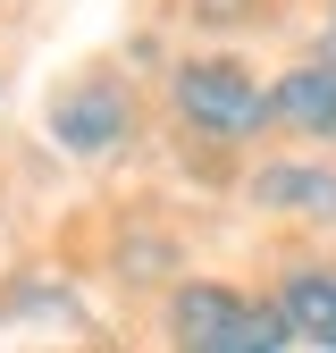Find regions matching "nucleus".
<instances>
[{
  "mask_svg": "<svg viewBox=\"0 0 336 353\" xmlns=\"http://www.w3.org/2000/svg\"><path fill=\"white\" fill-rule=\"evenodd\" d=\"M168 110L193 143H252L269 126V84L252 76L244 51H193L168 76Z\"/></svg>",
  "mask_w": 336,
  "mask_h": 353,
  "instance_id": "f257e3e1",
  "label": "nucleus"
},
{
  "mask_svg": "<svg viewBox=\"0 0 336 353\" xmlns=\"http://www.w3.org/2000/svg\"><path fill=\"white\" fill-rule=\"evenodd\" d=\"M168 345H185V353H286L294 328L277 303L261 294H235L219 278H185L177 294H168V312H160Z\"/></svg>",
  "mask_w": 336,
  "mask_h": 353,
  "instance_id": "f03ea898",
  "label": "nucleus"
},
{
  "mask_svg": "<svg viewBox=\"0 0 336 353\" xmlns=\"http://www.w3.org/2000/svg\"><path fill=\"white\" fill-rule=\"evenodd\" d=\"M135 126H143V110H135V93H126V76H109V68L76 76L51 101V143L67 160H109V152L135 143Z\"/></svg>",
  "mask_w": 336,
  "mask_h": 353,
  "instance_id": "7ed1b4c3",
  "label": "nucleus"
},
{
  "mask_svg": "<svg viewBox=\"0 0 336 353\" xmlns=\"http://www.w3.org/2000/svg\"><path fill=\"white\" fill-rule=\"evenodd\" d=\"M244 194L261 210H277V219H319V228H336V168H319V160H269V168H252Z\"/></svg>",
  "mask_w": 336,
  "mask_h": 353,
  "instance_id": "20e7f679",
  "label": "nucleus"
},
{
  "mask_svg": "<svg viewBox=\"0 0 336 353\" xmlns=\"http://www.w3.org/2000/svg\"><path fill=\"white\" fill-rule=\"evenodd\" d=\"M269 126L311 135V143H336V68H328V59L286 68V76L269 84Z\"/></svg>",
  "mask_w": 336,
  "mask_h": 353,
  "instance_id": "39448f33",
  "label": "nucleus"
},
{
  "mask_svg": "<svg viewBox=\"0 0 336 353\" xmlns=\"http://www.w3.org/2000/svg\"><path fill=\"white\" fill-rule=\"evenodd\" d=\"M269 303L286 312L294 345H319V353H336V261H303V270H286Z\"/></svg>",
  "mask_w": 336,
  "mask_h": 353,
  "instance_id": "423d86ee",
  "label": "nucleus"
},
{
  "mask_svg": "<svg viewBox=\"0 0 336 353\" xmlns=\"http://www.w3.org/2000/svg\"><path fill=\"white\" fill-rule=\"evenodd\" d=\"M319 59L336 68V9H328V34H319Z\"/></svg>",
  "mask_w": 336,
  "mask_h": 353,
  "instance_id": "0eeeda50",
  "label": "nucleus"
}]
</instances>
